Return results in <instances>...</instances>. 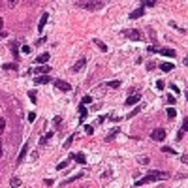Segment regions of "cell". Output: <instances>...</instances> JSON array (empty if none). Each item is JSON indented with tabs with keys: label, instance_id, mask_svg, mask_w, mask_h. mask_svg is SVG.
<instances>
[{
	"label": "cell",
	"instance_id": "42",
	"mask_svg": "<svg viewBox=\"0 0 188 188\" xmlns=\"http://www.w3.org/2000/svg\"><path fill=\"white\" fill-rule=\"evenodd\" d=\"M181 162H183V164H186V162H188V156H186V154H183V156H181Z\"/></svg>",
	"mask_w": 188,
	"mask_h": 188
},
{
	"label": "cell",
	"instance_id": "12",
	"mask_svg": "<svg viewBox=\"0 0 188 188\" xmlns=\"http://www.w3.org/2000/svg\"><path fill=\"white\" fill-rule=\"evenodd\" d=\"M87 117H89V109H87L85 105L81 103V105H79V121L83 122V121H85V119H87Z\"/></svg>",
	"mask_w": 188,
	"mask_h": 188
},
{
	"label": "cell",
	"instance_id": "8",
	"mask_svg": "<svg viewBox=\"0 0 188 188\" xmlns=\"http://www.w3.org/2000/svg\"><path fill=\"white\" fill-rule=\"evenodd\" d=\"M139 100H141V96H139V94H134V96H130V98H126L124 105L130 107V105H134V103H139Z\"/></svg>",
	"mask_w": 188,
	"mask_h": 188
},
{
	"label": "cell",
	"instance_id": "9",
	"mask_svg": "<svg viewBox=\"0 0 188 188\" xmlns=\"http://www.w3.org/2000/svg\"><path fill=\"white\" fill-rule=\"evenodd\" d=\"M47 19H49V13H47V11H43V13H41V19H40V23H38V30H43V27H45V23H47Z\"/></svg>",
	"mask_w": 188,
	"mask_h": 188
},
{
	"label": "cell",
	"instance_id": "19",
	"mask_svg": "<svg viewBox=\"0 0 188 188\" xmlns=\"http://www.w3.org/2000/svg\"><path fill=\"white\" fill-rule=\"evenodd\" d=\"M21 183H23V181L19 179V177H13V179L9 181V186H11V188H19V186H21Z\"/></svg>",
	"mask_w": 188,
	"mask_h": 188
},
{
	"label": "cell",
	"instance_id": "6",
	"mask_svg": "<svg viewBox=\"0 0 188 188\" xmlns=\"http://www.w3.org/2000/svg\"><path fill=\"white\" fill-rule=\"evenodd\" d=\"M49 72H51V68L49 66H40V68H34L32 70V73H36V75H49Z\"/></svg>",
	"mask_w": 188,
	"mask_h": 188
},
{
	"label": "cell",
	"instance_id": "14",
	"mask_svg": "<svg viewBox=\"0 0 188 188\" xmlns=\"http://www.w3.org/2000/svg\"><path fill=\"white\" fill-rule=\"evenodd\" d=\"M51 58V55L49 53H41V55H38V58H36V64H45L47 60Z\"/></svg>",
	"mask_w": 188,
	"mask_h": 188
},
{
	"label": "cell",
	"instance_id": "16",
	"mask_svg": "<svg viewBox=\"0 0 188 188\" xmlns=\"http://www.w3.org/2000/svg\"><path fill=\"white\" fill-rule=\"evenodd\" d=\"M83 175H85V173H75V175H73V177H70V179H66V181H64V183H62V186H68V184H70V183H73V181L81 179Z\"/></svg>",
	"mask_w": 188,
	"mask_h": 188
},
{
	"label": "cell",
	"instance_id": "32",
	"mask_svg": "<svg viewBox=\"0 0 188 188\" xmlns=\"http://www.w3.org/2000/svg\"><path fill=\"white\" fill-rule=\"evenodd\" d=\"M181 132H183V134H184V132H188V117L183 121V128H181Z\"/></svg>",
	"mask_w": 188,
	"mask_h": 188
},
{
	"label": "cell",
	"instance_id": "26",
	"mask_svg": "<svg viewBox=\"0 0 188 188\" xmlns=\"http://www.w3.org/2000/svg\"><path fill=\"white\" fill-rule=\"evenodd\" d=\"M166 113H167V119H175V117H177V111H175V107H169Z\"/></svg>",
	"mask_w": 188,
	"mask_h": 188
},
{
	"label": "cell",
	"instance_id": "11",
	"mask_svg": "<svg viewBox=\"0 0 188 188\" xmlns=\"http://www.w3.org/2000/svg\"><path fill=\"white\" fill-rule=\"evenodd\" d=\"M156 53H160V55H164V57H169V58H175V49H156Z\"/></svg>",
	"mask_w": 188,
	"mask_h": 188
},
{
	"label": "cell",
	"instance_id": "1",
	"mask_svg": "<svg viewBox=\"0 0 188 188\" xmlns=\"http://www.w3.org/2000/svg\"><path fill=\"white\" fill-rule=\"evenodd\" d=\"M171 175L167 171H151L149 175H145L143 179L135 181V186H141V184H147V183H154V181H167Z\"/></svg>",
	"mask_w": 188,
	"mask_h": 188
},
{
	"label": "cell",
	"instance_id": "22",
	"mask_svg": "<svg viewBox=\"0 0 188 188\" xmlns=\"http://www.w3.org/2000/svg\"><path fill=\"white\" fill-rule=\"evenodd\" d=\"M49 139H53V132H47V134H45L43 137L40 139V143H41V145H45L47 141H49Z\"/></svg>",
	"mask_w": 188,
	"mask_h": 188
},
{
	"label": "cell",
	"instance_id": "3",
	"mask_svg": "<svg viewBox=\"0 0 188 188\" xmlns=\"http://www.w3.org/2000/svg\"><path fill=\"white\" fill-rule=\"evenodd\" d=\"M128 40H134V41H139V40H143V34L139 30H135V28H128V30H124L122 32Z\"/></svg>",
	"mask_w": 188,
	"mask_h": 188
},
{
	"label": "cell",
	"instance_id": "2",
	"mask_svg": "<svg viewBox=\"0 0 188 188\" xmlns=\"http://www.w3.org/2000/svg\"><path fill=\"white\" fill-rule=\"evenodd\" d=\"M75 6L79 8H85V9H102L103 8V2H75Z\"/></svg>",
	"mask_w": 188,
	"mask_h": 188
},
{
	"label": "cell",
	"instance_id": "47",
	"mask_svg": "<svg viewBox=\"0 0 188 188\" xmlns=\"http://www.w3.org/2000/svg\"><path fill=\"white\" fill-rule=\"evenodd\" d=\"M0 6H2V2H0Z\"/></svg>",
	"mask_w": 188,
	"mask_h": 188
},
{
	"label": "cell",
	"instance_id": "43",
	"mask_svg": "<svg viewBox=\"0 0 188 188\" xmlns=\"http://www.w3.org/2000/svg\"><path fill=\"white\" fill-rule=\"evenodd\" d=\"M43 183H45V184H47V186H51V184H53V179H45V181H43Z\"/></svg>",
	"mask_w": 188,
	"mask_h": 188
},
{
	"label": "cell",
	"instance_id": "25",
	"mask_svg": "<svg viewBox=\"0 0 188 188\" xmlns=\"http://www.w3.org/2000/svg\"><path fill=\"white\" fill-rule=\"evenodd\" d=\"M162 152H166V154H177V151L173 147H162Z\"/></svg>",
	"mask_w": 188,
	"mask_h": 188
},
{
	"label": "cell",
	"instance_id": "29",
	"mask_svg": "<svg viewBox=\"0 0 188 188\" xmlns=\"http://www.w3.org/2000/svg\"><path fill=\"white\" fill-rule=\"evenodd\" d=\"M28 98L32 103H36V90H28Z\"/></svg>",
	"mask_w": 188,
	"mask_h": 188
},
{
	"label": "cell",
	"instance_id": "46",
	"mask_svg": "<svg viewBox=\"0 0 188 188\" xmlns=\"http://www.w3.org/2000/svg\"><path fill=\"white\" fill-rule=\"evenodd\" d=\"M4 154V151H2V139H0V156Z\"/></svg>",
	"mask_w": 188,
	"mask_h": 188
},
{
	"label": "cell",
	"instance_id": "34",
	"mask_svg": "<svg viewBox=\"0 0 188 188\" xmlns=\"http://www.w3.org/2000/svg\"><path fill=\"white\" fill-rule=\"evenodd\" d=\"M169 89L173 90V94H181V89H179V87H177V85H173V83H171V85H169Z\"/></svg>",
	"mask_w": 188,
	"mask_h": 188
},
{
	"label": "cell",
	"instance_id": "4",
	"mask_svg": "<svg viewBox=\"0 0 188 188\" xmlns=\"http://www.w3.org/2000/svg\"><path fill=\"white\" fill-rule=\"evenodd\" d=\"M164 137H166V130H164V128H154L152 134H151L152 141H164Z\"/></svg>",
	"mask_w": 188,
	"mask_h": 188
},
{
	"label": "cell",
	"instance_id": "18",
	"mask_svg": "<svg viewBox=\"0 0 188 188\" xmlns=\"http://www.w3.org/2000/svg\"><path fill=\"white\" fill-rule=\"evenodd\" d=\"M143 13H145L143 9H141V8H137V9H134V11L130 13V19H139V17H143Z\"/></svg>",
	"mask_w": 188,
	"mask_h": 188
},
{
	"label": "cell",
	"instance_id": "44",
	"mask_svg": "<svg viewBox=\"0 0 188 188\" xmlns=\"http://www.w3.org/2000/svg\"><path fill=\"white\" fill-rule=\"evenodd\" d=\"M2 38H8V34H6L4 30H0V40H2Z\"/></svg>",
	"mask_w": 188,
	"mask_h": 188
},
{
	"label": "cell",
	"instance_id": "35",
	"mask_svg": "<svg viewBox=\"0 0 188 188\" xmlns=\"http://www.w3.org/2000/svg\"><path fill=\"white\" fill-rule=\"evenodd\" d=\"M85 132H87L89 135H92V134H94V128H92L90 124H87V126H85Z\"/></svg>",
	"mask_w": 188,
	"mask_h": 188
},
{
	"label": "cell",
	"instance_id": "28",
	"mask_svg": "<svg viewBox=\"0 0 188 188\" xmlns=\"http://www.w3.org/2000/svg\"><path fill=\"white\" fill-rule=\"evenodd\" d=\"M137 164H141V166H147V164H149V158H147V156H139V158H137Z\"/></svg>",
	"mask_w": 188,
	"mask_h": 188
},
{
	"label": "cell",
	"instance_id": "24",
	"mask_svg": "<svg viewBox=\"0 0 188 188\" xmlns=\"http://www.w3.org/2000/svg\"><path fill=\"white\" fill-rule=\"evenodd\" d=\"M107 87H111V89H119V87H121V81H117V79L107 81Z\"/></svg>",
	"mask_w": 188,
	"mask_h": 188
},
{
	"label": "cell",
	"instance_id": "5",
	"mask_svg": "<svg viewBox=\"0 0 188 188\" xmlns=\"http://www.w3.org/2000/svg\"><path fill=\"white\" fill-rule=\"evenodd\" d=\"M53 85L57 87L58 90H62V92L72 90V85H70V83H66V81H62V79H55V81H53Z\"/></svg>",
	"mask_w": 188,
	"mask_h": 188
},
{
	"label": "cell",
	"instance_id": "13",
	"mask_svg": "<svg viewBox=\"0 0 188 188\" xmlns=\"http://www.w3.org/2000/svg\"><path fill=\"white\" fill-rule=\"evenodd\" d=\"M9 47H11V55H13L15 60H17V58H19V41H11Z\"/></svg>",
	"mask_w": 188,
	"mask_h": 188
},
{
	"label": "cell",
	"instance_id": "20",
	"mask_svg": "<svg viewBox=\"0 0 188 188\" xmlns=\"http://www.w3.org/2000/svg\"><path fill=\"white\" fill-rule=\"evenodd\" d=\"M154 6H156L154 0H143V2H141V9L143 8H154Z\"/></svg>",
	"mask_w": 188,
	"mask_h": 188
},
{
	"label": "cell",
	"instance_id": "15",
	"mask_svg": "<svg viewBox=\"0 0 188 188\" xmlns=\"http://www.w3.org/2000/svg\"><path fill=\"white\" fill-rule=\"evenodd\" d=\"M70 158H73L77 164H85V162H87V156L83 154V152H77V154H73V156H70Z\"/></svg>",
	"mask_w": 188,
	"mask_h": 188
},
{
	"label": "cell",
	"instance_id": "38",
	"mask_svg": "<svg viewBox=\"0 0 188 188\" xmlns=\"http://www.w3.org/2000/svg\"><path fill=\"white\" fill-rule=\"evenodd\" d=\"M21 53H23V55L30 53V47H28V45H23V47H21Z\"/></svg>",
	"mask_w": 188,
	"mask_h": 188
},
{
	"label": "cell",
	"instance_id": "31",
	"mask_svg": "<svg viewBox=\"0 0 188 188\" xmlns=\"http://www.w3.org/2000/svg\"><path fill=\"white\" fill-rule=\"evenodd\" d=\"M6 132V119H0V134Z\"/></svg>",
	"mask_w": 188,
	"mask_h": 188
},
{
	"label": "cell",
	"instance_id": "7",
	"mask_svg": "<svg viewBox=\"0 0 188 188\" xmlns=\"http://www.w3.org/2000/svg\"><path fill=\"white\" fill-rule=\"evenodd\" d=\"M85 64H87V58L83 57V58H79L75 64H73V68H72V72H81L83 68H85Z\"/></svg>",
	"mask_w": 188,
	"mask_h": 188
},
{
	"label": "cell",
	"instance_id": "41",
	"mask_svg": "<svg viewBox=\"0 0 188 188\" xmlns=\"http://www.w3.org/2000/svg\"><path fill=\"white\" fill-rule=\"evenodd\" d=\"M28 121H30V122L36 121V113H28Z\"/></svg>",
	"mask_w": 188,
	"mask_h": 188
},
{
	"label": "cell",
	"instance_id": "40",
	"mask_svg": "<svg viewBox=\"0 0 188 188\" xmlns=\"http://www.w3.org/2000/svg\"><path fill=\"white\" fill-rule=\"evenodd\" d=\"M139 111H141V105H139V107H135V109H134L132 113H128V117H134V115H137Z\"/></svg>",
	"mask_w": 188,
	"mask_h": 188
},
{
	"label": "cell",
	"instance_id": "30",
	"mask_svg": "<svg viewBox=\"0 0 188 188\" xmlns=\"http://www.w3.org/2000/svg\"><path fill=\"white\" fill-rule=\"evenodd\" d=\"M73 139H75V135H70V137L66 139V143H64V149H70V145H72Z\"/></svg>",
	"mask_w": 188,
	"mask_h": 188
},
{
	"label": "cell",
	"instance_id": "23",
	"mask_svg": "<svg viewBox=\"0 0 188 188\" xmlns=\"http://www.w3.org/2000/svg\"><path fill=\"white\" fill-rule=\"evenodd\" d=\"M2 68H4V70H9V72H15V70H17V64H15V62H11V64H4Z\"/></svg>",
	"mask_w": 188,
	"mask_h": 188
},
{
	"label": "cell",
	"instance_id": "33",
	"mask_svg": "<svg viewBox=\"0 0 188 188\" xmlns=\"http://www.w3.org/2000/svg\"><path fill=\"white\" fill-rule=\"evenodd\" d=\"M175 102H177V98H175L173 94H169V96H167V103H169V105H175Z\"/></svg>",
	"mask_w": 188,
	"mask_h": 188
},
{
	"label": "cell",
	"instance_id": "37",
	"mask_svg": "<svg viewBox=\"0 0 188 188\" xmlns=\"http://www.w3.org/2000/svg\"><path fill=\"white\" fill-rule=\"evenodd\" d=\"M68 162H70V160H64V162H60V164L57 166V169H64V167L68 166Z\"/></svg>",
	"mask_w": 188,
	"mask_h": 188
},
{
	"label": "cell",
	"instance_id": "17",
	"mask_svg": "<svg viewBox=\"0 0 188 188\" xmlns=\"http://www.w3.org/2000/svg\"><path fill=\"white\" fill-rule=\"evenodd\" d=\"M27 151H28V145H23V149H21V152H19V158H17V166L23 162V158L27 156Z\"/></svg>",
	"mask_w": 188,
	"mask_h": 188
},
{
	"label": "cell",
	"instance_id": "27",
	"mask_svg": "<svg viewBox=\"0 0 188 188\" xmlns=\"http://www.w3.org/2000/svg\"><path fill=\"white\" fill-rule=\"evenodd\" d=\"M94 43L98 45V47H100V49H102V51H107V45L103 43V41H100V40H98V38H96V40H94Z\"/></svg>",
	"mask_w": 188,
	"mask_h": 188
},
{
	"label": "cell",
	"instance_id": "21",
	"mask_svg": "<svg viewBox=\"0 0 188 188\" xmlns=\"http://www.w3.org/2000/svg\"><path fill=\"white\" fill-rule=\"evenodd\" d=\"M160 70H162V72H171V70H173V64L164 62V64H160Z\"/></svg>",
	"mask_w": 188,
	"mask_h": 188
},
{
	"label": "cell",
	"instance_id": "10",
	"mask_svg": "<svg viewBox=\"0 0 188 188\" xmlns=\"http://www.w3.org/2000/svg\"><path fill=\"white\" fill-rule=\"evenodd\" d=\"M36 83H38V85H47V83H53V79H51L49 75H38Z\"/></svg>",
	"mask_w": 188,
	"mask_h": 188
},
{
	"label": "cell",
	"instance_id": "36",
	"mask_svg": "<svg viewBox=\"0 0 188 188\" xmlns=\"http://www.w3.org/2000/svg\"><path fill=\"white\" fill-rule=\"evenodd\" d=\"M164 87H166V83H164V81H160V79H158V81H156V89H158V90H162V89H164Z\"/></svg>",
	"mask_w": 188,
	"mask_h": 188
},
{
	"label": "cell",
	"instance_id": "39",
	"mask_svg": "<svg viewBox=\"0 0 188 188\" xmlns=\"http://www.w3.org/2000/svg\"><path fill=\"white\" fill-rule=\"evenodd\" d=\"M90 102H92V96H89V94L83 96V103H90Z\"/></svg>",
	"mask_w": 188,
	"mask_h": 188
},
{
	"label": "cell",
	"instance_id": "45",
	"mask_svg": "<svg viewBox=\"0 0 188 188\" xmlns=\"http://www.w3.org/2000/svg\"><path fill=\"white\" fill-rule=\"evenodd\" d=\"M2 27H4V19L0 17V30H2Z\"/></svg>",
	"mask_w": 188,
	"mask_h": 188
}]
</instances>
